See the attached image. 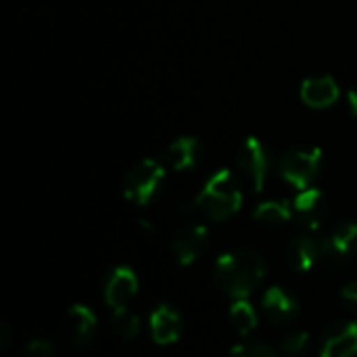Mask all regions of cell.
Segmentation results:
<instances>
[{"instance_id":"cell-1","label":"cell","mask_w":357,"mask_h":357,"mask_svg":"<svg viewBox=\"0 0 357 357\" xmlns=\"http://www.w3.org/2000/svg\"><path fill=\"white\" fill-rule=\"evenodd\" d=\"M215 282L230 299H249L264 282L268 266L261 253L253 249H232L215 261Z\"/></svg>"},{"instance_id":"cell-2","label":"cell","mask_w":357,"mask_h":357,"mask_svg":"<svg viewBox=\"0 0 357 357\" xmlns=\"http://www.w3.org/2000/svg\"><path fill=\"white\" fill-rule=\"evenodd\" d=\"M192 207L201 209L213 222H224L238 213L243 207V190L234 174L230 169L215 172L192 201Z\"/></svg>"},{"instance_id":"cell-3","label":"cell","mask_w":357,"mask_h":357,"mask_svg":"<svg viewBox=\"0 0 357 357\" xmlns=\"http://www.w3.org/2000/svg\"><path fill=\"white\" fill-rule=\"evenodd\" d=\"M163 178H165V167L161 161L142 159L128 172L123 180V195L134 205H149L157 197Z\"/></svg>"},{"instance_id":"cell-4","label":"cell","mask_w":357,"mask_h":357,"mask_svg":"<svg viewBox=\"0 0 357 357\" xmlns=\"http://www.w3.org/2000/svg\"><path fill=\"white\" fill-rule=\"evenodd\" d=\"M322 167V151L320 149H291L280 157L278 169L280 176L295 188H310L314 178Z\"/></svg>"},{"instance_id":"cell-5","label":"cell","mask_w":357,"mask_h":357,"mask_svg":"<svg viewBox=\"0 0 357 357\" xmlns=\"http://www.w3.org/2000/svg\"><path fill=\"white\" fill-rule=\"evenodd\" d=\"M238 165L251 180L257 192L264 190L266 178L270 174V153L259 138H247L238 149Z\"/></svg>"},{"instance_id":"cell-6","label":"cell","mask_w":357,"mask_h":357,"mask_svg":"<svg viewBox=\"0 0 357 357\" xmlns=\"http://www.w3.org/2000/svg\"><path fill=\"white\" fill-rule=\"evenodd\" d=\"M138 293V276L130 266H117L105 280V301L111 310L128 307Z\"/></svg>"},{"instance_id":"cell-7","label":"cell","mask_w":357,"mask_h":357,"mask_svg":"<svg viewBox=\"0 0 357 357\" xmlns=\"http://www.w3.org/2000/svg\"><path fill=\"white\" fill-rule=\"evenodd\" d=\"M209 245V230L201 224H190L182 228L172 243L176 261L180 266H192Z\"/></svg>"},{"instance_id":"cell-8","label":"cell","mask_w":357,"mask_h":357,"mask_svg":"<svg viewBox=\"0 0 357 357\" xmlns=\"http://www.w3.org/2000/svg\"><path fill=\"white\" fill-rule=\"evenodd\" d=\"M326 213H328V207H326L322 190L318 188H303L293 201V215L307 230H318L322 222L326 220Z\"/></svg>"},{"instance_id":"cell-9","label":"cell","mask_w":357,"mask_h":357,"mask_svg":"<svg viewBox=\"0 0 357 357\" xmlns=\"http://www.w3.org/2000/svg\"><path fill=\"white\" fill-rule=\"evenodd\" d=\"M287 261L295 272H312L324 261V243L312 234H303L291 241L287 249Z\"/></svg>"},{"instance_id":"cell-10","label":"cell","mask_w":357,"mask_h":357,"mask_svg":"<svg viewBox=\"0 0 357 357\" xmlns=\"http://www.w3.org/2000/svg\"><path fill=\"white\" fill-rule=\"evenodd\" d=\"M324 243V259L331 264H343L347 261L357 249V224L356 222H341L326 238Z\"/></svg>"},{"instance_id":"cell-11","label":"cell","mask_w":357,"mask_h":357,"mask_svg":"<svg viewBox=\"0 0 357 357\" xmlns=\"http://www.w3.org/2000/svg\"><path fill=\"white\" fill-rule=\"evenodd\" d=\"M149 328L157 345H172L182 335V318L172 305H159L149 318Z\"/></svg>"},{"instance_id":"cell-12","label":"cell","mask_w":357,"mask_h":357,"mask_svg":"<svg viewBox=\"0 0 357 357\" xmlns=\"http://www.w3.org/2000/svg\"><path fill=\"white\" fill-rule=\"evenodd\" d=\"M261 310L266 314V318H270L276 324H287L291 322L297 312H299V303L297 299L282 287H270L264 297H261Z\"/></svg>"},{"instance_id":"cell-13","label":"cell","mask_w":357,"mask_h":357,"mask_svg":"<svg viewBox=\"0 0 357 357\" xmlns=\"http://www.w3.org/2000/svg\"><path fill=\"white\" fill-rule=\"evenodd\" d=\"M320 357H357V324L345 322L328 331L322 339Z\"/></svg>"},{"instance_id":"cell-14","label":"cell","mask_w":357,"mask_h":357,"mask_svg":"<svg viewBox=\"0 0 357 357\" xmlns=\"http://www.w3.org/2000/svg\"><path fill=\"white\" fill-rule=\"evenodd\" d=\"M301 98L307 107L326 109L339 100V84L333 75H314L301 84Z\"/></svg>"},{"instance_id":"cell-15","label":"cell","mask_w":357,"mask_h":357,"mask_svg":"<svg viewBox=\"0 0 357 357\" xmlns=\"http://www.w3.org/2000/svg\"><path fill=\"white\" fill-rule=\"evenodd\" d=\"M96 335V314L88 305H71L67 312V337L75 347L88 345Z\"/></svg>"},{"instance_id":"cell-16","label":"cell","mask_w":357,"mask_h":357,"mask_svg":"<svg viewBox=\"0 0 357 357\" xmlns=\"http://www.w3.org/2000/svg\"><path fill=\"white\" fill-rule=\"evenodd\" d=\"M201 153H203V146H201V140L195 138V136H182L178 140H174L165 153V161L172 169H192L199 159H201Z\"/></svg>"},{"instance_id":"cell-17","label":"cell","mask_w":357,"mask_h":357,"mask_svg":"<svg viewBox=\"0 0 357 357\" xmlns=\"http://www.w3.org/2000/svg\"><path fill=\"white\" fill-rule=\"evenodd\" d=\"M228 318L232 328L241 335L247 337L257 328V312L255 307L249 303V299H232V305L228 310Z\"/></svg>"},{"instance_id":"cell-18","label":"cell","mask_w":357,"mask_h":357,"mask_svg":"<svg viewBox=\"0 0 357 357\" xmlns=\"http://www.w3.org/2000/svg\"><path fill=\"white\" fill-rule=\"evenodd\" d=\"M293 215V205L284 203V201H266L255 209V222L264 224V226H282L287 224Z\"/></svg>"},{"instance_id":"cell-19","label":"cell","mask_w":357,"mask_h":357,"mask_svg":"<svg viewBox=\"0 0 357 357\" xmlns=\"http://www.w3.org/2000/svg\"><path fill=\"white\" fill-rule=\"evenodd\" d=\"M111 326L113 333L121 339V341H132L138 337L140 333V320L134 312H130L128 307H117L111 314Z\"/></svg>"},{"instance_id":"cell-20","label":"cell","mask_w":357,"mask_h":357,"mask_svg":"<svg viewBox=\"0 0 357 357\" xmlns=\"http://www.w3.org/2000/svg\"><path fill=\"white\" fill-rule=\"evenodd\" d=\"M230 357H278L276 349L264 341H247L230 349Z\"/></svg>"},{"instance_id":"cell-21","label":"cell","mask_w":357,"mask_h":357,"mask_svg":"<svg viewBox=\"0 0 357 357\" xmlns=\"http://www.w3.org/2000/svg\"><path fill=\"white\" fill-rule=\"evenodd\" d=\"M307 345H310V333L307 331H295V333L284 337L282 351L287 356H299L301 351H305Z\"/></svg>"},{"instance_id":"cell-22","label":"cell","mask_w":357,"mask_h":357,"mask_svg":"<svg viewBox=\"0 0 357 357\" xmlns=\"http://www.w3.org/2000/svg\"><path fill=\"white\" fill-rule=\"evenodd\" d=\"M25 357H54V345L46 339H31L27 345H25Z\"/></svg>"},{"instance_id":"cell-23","label":"cell","mask_w":357,"mask_h":357,"mask_svg":"<svg viewBox=\"0 0 357 357\" xmlns=\"http://www.w3.org/2000/svg\"><path fill=\"white\" fill-rule=\"evenodd\" d=\"M341 299H343V303H345L349 310L357 312V282H349V284H345V287H343V291H341Z\"/></svg>"},{"instance_id":"cell-24","label":"cell","mask_w":357,"mask_h":357,"mask_svg":"<svg viewBox=\"0 0 357 357\" xmlns=\"http://www.w3.org/2000/svg\"><path fill=\"white\" fill-rule=\"evenodd\" d=\"M0 345H2V349L8 345V326L4 322L0 324Z\"/></svg>"},{"instance_id":"cell-25","label":"cell","mask_w":357,"mask_h":357,"mask_svg":"<svg viewBox=\"0 0 357 357\" xmlns=\"http://www.w3.org/2000/svg\"><path fill=\"white\" fill-rule=\"evenodd\" d=\"M349 107H351L354 115L357 117V88H356V90H351V92H349Z\"/></svg>"}]
</instances>
